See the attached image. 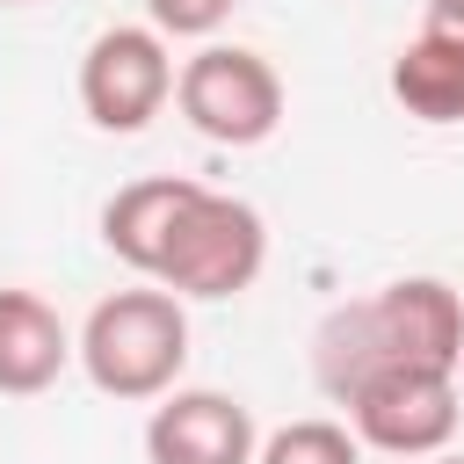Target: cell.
I'll list each match as a JSON object with an SVG mask.
<instances>
[{"mask_svg":"<svg viewBox=\"0 0 464 464\" xmlns=\"http://www.w3.org/2000/svg\"><path fill=\"white\" fill-rule=\"evenodd\" d=\"M464 362V297L442 276H399L370 297H348L312 334V377L341 406L377 370H457Z\"/></svg>","mask_w":464,"mask_h":464,"instance_id":"obj_1","label":"cell"},{"mask_svg":"<svg viewBox=\"0 0 464 464\" xmlns=\"http://www.w3.org/2000/svg\"><path fill=\"white\" fill-rule=\"evenodd\" d=\"M80 370L102 399L145 406L167 399L188 370V312L174 290L138 283V290H109L87 326H80Z\"/></svg>","mask_w":464,"mask_h":464,"instance_id":"obj_2","label":"cell"},{"mask_svg":"<svg viewBox=\"0 0 464 464\" xmlns=\"http://www.w3.org/2000/svg\"><path fill=\"white\" fill-rule=\"evenodd\" d=\"M261 261H268V225H261V210H254L246 196L196 188L188 210H181L174 232H167V254H160L152 283L174 290V297H239V290H254Z\"/></svg>","mask_w":464,"mask_h":464,"instance_id":"obj_3","label":"cell"},{"mask_svg":"<svg viewBox=\"0 0 464 464\" xmlns=\"http://www.w3.org/2000/svg\"><path fill=\"white\" fill-rule=\"evenodd\" d=\"M174 102L196 138L246 152V145L276 138V123H283V72L246 44H203L174 72Z\"/></svg>","mask_w":464,"mask_h":464,"instance_id":"obj_4","label":"cell"},{"mask_svg":"<svg viewBox=\"0 0 464 464\" xmlns=\"http://www.w3.org/2000/svg\"><path fill=\"white\" fill-rule=\"evenodd\" d=\"M174 102V58L152 22H109L80 58V109L94 130H145Z\"/></svg>","mask_w":464,"mask_h":464,"instance_id":"obj_5","label":"cell"},{"mask_svg":"<svg viewBox=\"0 0 464 464\" xmlns=\"http://www.w3.org/2000/svg\"><path fill=\"white\" fill-rule=\"evenodd\" d=\"M341 406H348V428L362 435V450L420 464V457L450 450V435H457V370H377Z\"/></svg>","mask_w":464,"mask_h":464,"instance_id":"obj_6","label":"cell"},{"mask_svg":"<svg viewBox=\"0 0 464 464\" xmlns=\"http://www.w3.org/2000/svg\"><path fill=\"white\" fill-rule=\"evenodd\" d=\"M261 428L232 392H167L145 420V464H254Z\"/></svg>","mask_w":464,"mask_h":464,"instance_id":"obj_7","label":"cell"},{"mask_svg":"<svg viewBox=\"0 0 464 464\" xmlns=\"http://www.w3.org/2000/svg\"><path fill=\"white\" fill-rule=\"evenodd\" d=\"M196 188H203V181H188V174H145V181H123V188L102 203V246H109L130 276L152 283V268H160V254H167V232H174V218L188 210Z\"/></svg>","mask_w":464,"mask_h":464,"instance_id":"obj_8","label":"cell"},{"mask_svg":"<svg viewBox=\"0 0 464 464\" xmlns=\"http://www.w3.org/2000/svg\"><path fill=\"white\" fill-rule=\"evenodd\" d=\"M72 355H80V341L65 334V319L36 290H0V392L7 399L51 392Z\"/></svg>","mask_w":464,"mask_h":464,"instance_id":"obj_9","label":"cell"},{"mask_svg":"<svg viewBox=\"0 0 464 464\" xmlns=\"http://www.w3.org/2000/svg\"><path fill=\"white\" fill-rule=\"evenodd\" d=\"M392 102L420 123H464V36L450 29H420L399 44L392 58Z\"/></svg>","mask_w":464,"mask_h":464,"instance_id":"obj_10","label":"cell"},{"mask_svg":"<svg viewBox=\"0 0 464 464\" xmlns=\"http://www.w3.org/2000/svg\"><path fill=\"white\" fill-rule=\"evenodd\" d=\"M254 464H362V435L348 420H290L261 435Z\"/></svg>","mask_w":464,"mask_h":464,"instance_id":"obj_11","label":"cell"},{"mask_svg":"<svg viewBox=\"0 0 464 464\" xmlns=\"http://www.w3.org/2000/svg\"><path fill=\"white\" fill-rule=\"evenodd\" d=\"M239 0H145V22L160 36H218Z\"/></svg>","mask_w":464,"mask_h":464,"instance_id":"obj_12","label":"cell"},{"mask_svg":"<svg viewBox=\"0 0 464 464\" xmlns=\"http://www.w3.org/2000/svg\"><path fill=\"white\" fill-rule=\"evenodd\" d=\"M428 22L450 29V36H464V0H428Z\"/></svg>","mask_w":464,"mask_h":464,"instance_id":"obj_13","label":"cell"},{"mask_svg":"<svg viewBox=\"0 0 464 464\" xmlns=\"http://www.w3.org/2000/svg\"><path fill=\"white\" fill-rule=\"evenodd\" d=\"M420 464H464V457H450V450H435V457H420Z\"/></svg>","mask_w":464,"mask_h":464,"instance_id":"obj_14","label":"cell"},{"mask_svg":"<svg viewBox=\"0 0 464 464\" xmlns=\"http://www.w3.org/2000/svg\"><path fill=\"white\" fill-rule=\"evenodd\" d=\"M0 7H36V0H0Z\"/></svg>","mask_w":464,"mask_h":464,"instance_id":"obj_15","label":"cell"}]
</instances>
